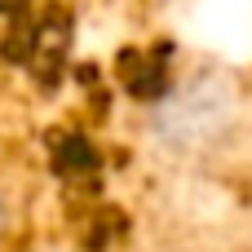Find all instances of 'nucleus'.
Here are the masks:
<instances>
[{"label": "nucleus", "instance_id": "1", "mask_svg": "<svg viewBox=\"0 0 252 252\" xmlns=\"http://www.w3.org/2000/svg\"><path fill=\"white\" fill-rule=\"evenodd\" d=\"M0 235H4V199H0Z\"/></svg>", "mask_w": 252, "mask_h": 252}]
</instances>
